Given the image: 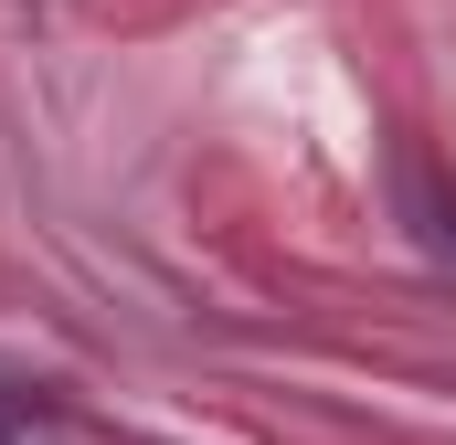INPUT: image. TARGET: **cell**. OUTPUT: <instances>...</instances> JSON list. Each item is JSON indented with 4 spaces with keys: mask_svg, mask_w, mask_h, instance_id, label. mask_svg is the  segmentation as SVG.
Segmentation results:
<instances>
[{
    "mask_svg": "<svg viewBox=\"0 0 456 445\" xmlns=\"http://www.w3.org/2000/svg\"><path fill=\"white\" fill-rule=\"evenodd\" d=\"M0 445H75V435H64L32 392H11V382H0Z\"/></svg>",
    "mask_w": 456,
    "mask_h": 445,
    "instance_id": "1",
    "label": "cell"
},
{
    "mask_svg": "<svg viewBox=\"0 0 456 445\" xmlns=\"http://www.w3.org/2000/svg\"><path fill=\"white\" fill-rule=\"evenodd\" d=\"M425 213H436V222H425V233H436V244H446V255H456V202H446V191H425Z\"/></svg>",
    "mask_w": 456,
    "mask_h": 445,
    "instance_id": "2",
    "label": "cell"
}]
</instances>
